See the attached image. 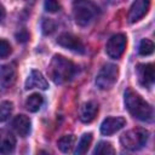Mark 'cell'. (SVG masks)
Wrapping results in <instances>:
<instances>
[{
  "mask_svg": "<svg viewBox=\"0 0 155 155\" xmlns=\"http://www.w3.org/2000/svg\"><path fill=\"white\" fill-rule=\"evenodd\" d=\"M124 97H125L124 98L125 107L133 117L145 122L153 121V117H154L153 107L147 101H144L140 94L134 92L132 88H127L125 91Z\"/></svg>",
  "mask_w": 155,
  "mask_h": 155,
  "instance_id": "obj_1",
  "label": "cell"
},
{
  "mask_svg": "<svg viewBox=\"0 0 155 155\" xmlns=\"http://www.w3.org/2000/svg\"><path fill=\"white\" fill-rule=\"evenodd\" d=\"M47 71H48V76L54 84L62 85L71 80L75 73V67L73 62L69 61L68 58L61 54H54L50 62Z\"/></svg>",
  "mask_w": 155,
  "mask_h": 155,
  "instance_id": "obj_2",
  "label": "cell"
},
{
  "mask_svg": "<svg viewBox=\"0 0 155 155\" xmlns=\"http://www.w3.org/2000/svg\"><path fill=\"white\" fill-rule=\"evenodd\" d=\"M149 139V131L145 128H132L120 137L121 145L127 150H139Z\"/></svg>",
  "mask_w": 155,
  "mask_h": 155,
  "instance_id": "obj_3",
  "label": "cell"
},
{
  "mask_svg": "<svg viewBox=\"0 0 155 155\" xmlns=\"http://www.w3.org/2000/svg\"><path fill=\"white\" fill-rule=\"evenodd\" d=\"M97 6L90 0H75L73 2V15L75 22L85 27L97 15Z\"/></svg>",
  "mask_w": 155,
  "mask_h": 155,
  "instance_id": "obj_4",
  "label": "cell"
},
{
  "mask_svg": "<svg viewBox=\"0 0 155 155\" xmlns=\"http://www.w3.org/2000/svg\"><path fill=\"white\" fill-rule=\"evenodd\" d=\"M119 68L113 63L104 64L96 76V85L101 90H110L117 81Z\"/></svg>",
  "mask_w": 155,
  "mask_h": 155,
  "instance_id": "obj_5",
  "label": "cell"
},
{
  "mask_svg": "<svg viewBox=\"0 0 155 155\" xmlns=\"http://www.w3.org/2000/svg\"><path fill=\"white\" fill-rule=\"evenodd\" d=\"M126 44H127V38L125 34H121V33L115 34L108 40L105 45V52L110 58L117 59L125 52Z\"/></svg>",
  "mask_w": 155,
  "mask_h": 155,
  "instance_id": "obj_6",
  "label": "cell"
},
{
  "mask_svg": "<svg viewBox=\"0 0 155 155\" xmlns=\"http://www.w3.org/2000/svg\"><path fill=\"white\" fill-rule=\"evenodd\" d=\"M57 44L64 48H68L73 52H76V53H84L85 52V46L82 44V41L73 35V34H69V33H63L58 36L57 39Z\"/></svg>",
  "mask_w": 155,
  "mask_h": 155,
  "instance_id": "obj_7",
  "label": "cell"
},
{
  "mask_svg": "<svg viewBox=\"0 0 155 155\" xmlns=\"http://www.w3.org/2000/svg\"><path fill=\"white\" fill-rule=\"evenodd\" d=\"M149 7H150V0H136L128 10V15H127L128 22L136 23L139 19H142L147 15Z\"/></svg>",
  "mask_w": 155,
  "mask_h": 155,
  "instance_id": "obj_8",
  "label": "cell"
},
{
  "mask_svg": "<svg viewBox=\"0 0 155 155\" xmlns=\"http://www.w3.org/2000/svg\"><path fill=\"white\" fill-rule=\"evenodd\" d=\"M126 125V120L122 116H110L103 120L101 125V133L104 136H111L120 131Z\"/></svg>",
  "mask_w": 155,
  "mask_h": 155,
  "instance_id": "obj_9",
  "label": "cell"
},
{
  "mask_svg": "<svg viewBox=\"0 0 155 155\" xmlns=\"http://www.w3.org/2000/svg\"><path fill=\"white\" fill-rule=\"evenodd\" d=\"M137 74H138V80L143 86L150 87L154 84L155 70H154V65L151 63L138 64L137 65Z\"/></svg>",
  "mask_w": 155,
  "mask_h": 155,
  "instance_id": "obj_10",
  "label": "cell"
},
{
  "mask_svg": "<svg viewBox=\"0 0 155 155\" xmlns=\"http://www.w3.org/2000/svg\"><path fill=\"white\" fill-rule=\"evenodd\" d=\"M24 86H25V90H31V88L47 90L48 82L39 70H31L25 80Z\"/></svg>",
  "mask_w": 155,
  "mask_h": 155,
  "instance_id": "obj_11",
  "label": "cell"
},
{
  "mask_svg": "<svg viewBox=\"0 0 155 155\" xmlns=\"http://www.w3.org/2000/svg\"><path fill=\"white\" fill-rule=\"evenodd\" d=\"M16 148V137L6 128H0V154H10Z\"/></svg>",
  "mask_w": 155,
  "mask_h": 155,
  "instance_id": "obj_12",
  "label": "cell"
},
{
  "mask_svg": "<svg viewBox=\"0 0 155 155\" xmlns=\"http://www.w3.org/2000/svg\"><path fill=\"white\" fill-rule=\"evenodd\" d=\"M12 127L17 132V134H19L21 137H27L29 134L30 127H31L30 119L27 115L19 114V115L15 116V119L12 120Z\"/></svg>",
  "mask_w": 155,
  "mask_h": 155,
  "instance_id": "obj_13",
  "label": "cell"
},
{
  "mask_svg": "<svg viewBox=\"0 0 155 155\" xmlns=\"http://www.w3.org/2000/svg\"><path fill=\"white\" fill-rule=\"evenodd\" d=\"M98 113V105L94 102H87L85 103L80 109V120L85 124H88L94 120L96 115Z\"/></svg>",
  "mask_w": 155,
  "mask_h": 155,
  "instance_id": "obj_14",
  "label": "cell"
},
{
  "mask_svg": "<svg viewBox=\"0 0 155 155\" xmlns=\"http://www.w3.org/2000/svg\"><path fill=\"white\" fill-rule=\"evenodd\" d=\"M16 79V70L11 65H0V86L10 87Z\"/></svg>",
  "mask_w": 155,
  "mask_h": 155,
  "instance_id": "obj_15",
  "label": "cell"
},
{
  "mask_svg": "<svg viewBox=\"0 0 155 155\" xmlns=\"http://www.w3.org/2000/svg\"><path fill=\"white\" fill-rule=\"evenodd\" d=\"M42 103H44L42 96L39 94V93H33V94H30V96L27 98V101H25V107H27V109H28L30 113H36V111L41 108Z\"/></svg>",
  "mask_w": 155,
  "mask_h": 155,
  "instance_id": "obj_16",
  "label": "cell"
},
{
  "mask_svg": "<svg viewBox=\"0 0 155 155\" xmlns=\"http://www.w3.org/2000/svg\"><path fill=\"white\" fill-rule=\"evenodd\" d=\"M75 140H76V138L74 134H65L58 139V142H57L58 149L63 153H70L75 145Z\"/></svg>",
  "mask_w": 155,
  "mask_h": 155,
  "instance_id": "obj_17",
  "label": "cell"
},
{
  "mask_svg": "<svg viewBox=\"0 0 155 155\" xmlns=\"http://www.w3.org/2000/svg\"><path fill=\"white\" fill-rule=\"evenodd\" d=\"M91 142H92V133H85L82 134V137L80 138L78 145H76V150H75V154L78 155H81V154H85L90 145H91Z\"/></svg>",
  "mask_w": 155,
  "mask_h": 155,
  "instance_id": "obj_18",
  "label": "cell"
},
{
  "mask_svg": "<svg viewBox=\"0 0 155 155\" xmlns=\"http://www.w3.org/2000/svg\"><path fill=\"white\" fill-rule=\"evenodd\" d=\"M13 111V104L10 101H4L0 104V122H5L10 119Z\"/></svg>",
  "mask_w": 155,
  "mask_h": 155,
  "instance_id": "obj_19",
  "label": "cell"
},
{
  "mask_svg": "<svg viewBox=\"0 0 155 155\" xmlns=\"http://www.w3.org/2000/svg\"><path fill=\"white\" fill-rule=\"evenodd\" d=\"M114 153L115 150L109 142H99L93 150V154H102V155H109Z\"/></svg>",
  "mask_w": 155,
  "mask_h": 155,
  "instance_id": "obj_20",
  "label": "cell"
},
{
  "mask_svg": "<svg viewBox=\"0 0 155 155\" xmlns=\"http://www.w3.org/2000/svg\"><path fill=\"white\" fill-rule=\"evenodd\" d=\"M139 53L142 56H149L153 53L154 51V42L149 39H143L139 44V48H138Z\"/></svg>",
  "mask_w": 155,
  "mask_h": 155,
  "instance_id": "obj_21",
  "label": "cell"
},
{
  "mask_svg": "<svg viewBox=\"0 0 155 155\" xmlns=\"http://www.w3.org/2000/svg\"><path fill=\"white\" fill-rule=\"evenodd\" d=\"M11 52H12V48H11L10 42L4 39H0V58L8 57Z\"/></svg>",
  "mask_w": 155,
  "mask_h": 155,
  "instance_id": "obj_22",
  "label": "cell"
},
{
  "mask_svg": "<svg viewBox=\"0 0 155 155\" xmlns=\"http://www.w3.org/2000/svg\"><path fill=\"white\" fill-rule=\"evenodd\" d=\"M54 29H56V24H54V22L52 19L45 18L42 21V31H44V34H46V35L52 34L54 31Z\"/></svg>",
  "mask_w": 155,
  "mask_h": 155,
  "instance_id": "obj_23",
  "label": "cell"
},
{
  "mask_svg": "<svg viewBox=\"0 0 155 155\" xmlns=\"http://www.w3.org/2000/svg\"><path fill=\"white\" fill-rule=\"evenodd\" d=\"M44 6H45V10L47 12H51V13L57 12L59 10V7H61L57 0H45Z\"/></svg>",
  "mask_w": 155,
  "mask_h": 155,
  "instance_id": "obj_24",
  "label": "cell"
},
{
  "mask_svg": "<svg viewBox=\"0 0 155 155\" xmlns=\"http://www.w3.org/2000/svg\"><path fill=\"white\" fill-rule=\"evenodd\" d=\"M16 39L19 41V42H25L28 39H29V34L27 30H21L19 33L16 34Z\"/></svg>",
  "mask_w": 155,
  "mask_h": 155,
  "instance_id": "obj_25",
  "label": "cell"
},
{
  "mask_svg": "<svg viewBox=\"0 0 155 155\" xmlns=\"http://www.w3.org/2000/svg\"><path fill=\"white\" fill-rule=\"evenodd\" d=\"M5 16H6V10H5V7L0 4V22L5 18Z\"/></svg>",
  "mask_w": 155,
  "mask_h": 155,
  "instance_id": "obj_26",
  "label": "cell"
}]
</instances>
